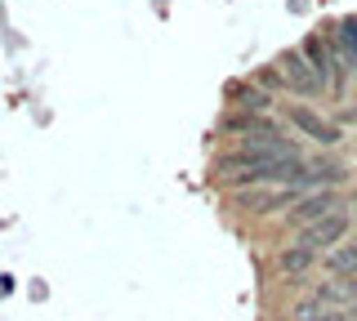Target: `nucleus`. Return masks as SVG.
Instances as JSON below:
<instances>
[{"mask_svg":"<svg viewBox=\"0 0 357 321\" xmlns=\"http://www.w3.org/2000/svg\"><path fill=\"white\" fill-rule=\"evenodd\" d=\"M304 58L312 63V72L331 85V94H344V85H349V63H344V54H340V45H335L331 36L312 31L304 40Z\"/></svg>","mask_w":357,"mask_h":321,"instance_id":"f257e3e1","label":"nucleus"},{"mask_svg":"<svg viewBox=\"0 0 357 321\" xmlns=\"http://www.w3.org/2000/svg\"><path fill=\"white\" fill-rule=\"evenodd\" d=\"M335 210H344V205H340V196H335V187H317V192L299 196V201L286 210V224L304 232V228H312V224H321L326 214H335Z\"/></svg>","mask_w":357,"mask_h":321,"instance_id":"f03ea898","label":"nucleus"},{"mask_svg":"<svg viewBox=\"0 0 357 321\" xmlns=\"http://www.w3.org/2000/svg\"><path fill=\"white\" fill-rule=\"evenodd\" d=\"M282 76H286V90H295V94H304V98H321V94L331 90V85L312 72V63L304 58V49L282 54Z\"/></svg>","mask_w":357,"mask_h":321,"instance_id":"7ed1b4c3","label":"nucleus"},{"mask_svg":"<svg viewBox=\"0 0 357 321\" xmlns=\"http://www.w3.org/2000/svg\"><path fill=\"white\" fill-rule=\"evenodd\" d=\"M349 228H353V214L349 210H335V214H326L321 224H312L299 232V246H308V250H335V246H344V237H349Z\"/></svg>","mask_w":357,"mask_h":321,"instance_id":"20e7f679","label":"nucleus"},{"mask_svg":"<svg viewBox=\"0 0 357 321\" xmlns=\"http://www.w3.org/2000/svg\"><path fill=\"white\" fill-rule=\"evenodd\" d=\"M299 196H308V192H299V187H241L237 205L250 210V214H273V210H290Z\"/></svg>","mask_w":357,"mask_h":321,"instance_id":"39448f33","label":"nucleus"},{"mask_svg":"<svg viewBox=\"0 0 357 321\" xmlns=\"http://www.w3.org/2000/svg\"><path fill=\"white\" fill-rule=\"evenodd\" d=\"M286 120L295 125V134H304L312 143H321V148H335L340 143V125H331L321 112H312V107L304 103H295V107H286Z\"/></svg>","mask_w":357,"mask_h":321,"instance_id":"423d86ee","label":"nucleus"},{"mask_svg":"<svg viewBox=\"0 0 357 321\" xmlns=\"http://www.w3.org/2000/svg\"><path fill=\"white\" fill-rule=\"evenodd\" d=\"M326 272L335 276V281H353L357 276V246L353 241H344V246H335L326 254Z\"/></svg>","mask_w":357,"mask_h":321,"instance_id":"0eeeda50","label":"nucleus"},{"mask_svg":"<svg viewBox=\"0 0 357 321\" xmlns=\"http://www.w3.org/2000/svg\"><path fill=\"white\" fill-rule=\"evenodd\" d=\"M312 259H317V250H308V246H286L282 254H277V272L282 276H304L312 268Z\"/></svg>","mask_w":357,"mask_h":321,"instance_id":"6e6552de","label":"nucleus"},{"mask_svg":"<svg viewBox=\"0 0 357 321\" xmlns=\"http://www.w3.org/2000/svg\"><path fill=\"white\" fill-rule=\"evenodd\" d=\"M228 98H237V107H245L250 116H264L268 107H273V98H268V90H259V85H232Z\"/></svg>","mask_w":357,"mask_h":321,"instance_id":"1a4fd4ad","label":"nucleus"},{"mask_svg":"<svg viewBox=\"0 0 357 321\" xmlns=\"http://www.w3.org/2000/svg\"><path fill=\"white\" fill-rule=\"evenodd\" d=\"M335 45H340L349 72L357 76V18H340V23H335Z\"/></svg>","mask_w":357,"mask_h":321,"instance_id":"9d476101","label":"nucleus"},{"mask_svg":"<svg viewBox=\"0 0 357 321\" xmlns=\"http://www.w3.org/2000/svg\"><path fill=\"white\" fill-rule=\"evenodd\" d=\"M295 321H335V308H326V304H317V299H304V304L295 308Z\"/></svg>","mask_w":357,"mask_h":321,"instance_id":"9b49d317","label":"nucleus"},{"mask_svg":"<svg viewBox=\"0 0 357 321\" xmlns=\"http://www.w3.org/2000/svg\"><path fill=\"white\" fill-rule=\"evenodd\" d=\"M255 85H259V90H282L286 76L282 72H259V76H255Z\"/></svg>","mask_w":357,"mask_h":321,"instance_id":"f8f14e48","label":"nucleus"}]
</instances>
